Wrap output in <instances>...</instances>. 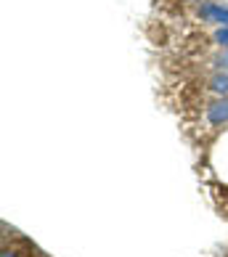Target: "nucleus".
I'll return each instance as SVG.
<instances>
[{"label": "nucleus", "instance_id": "f257e3e1", "mask_svg": "<svg viewBox=\"0 0 228 257\" xmlns=\"http://www.w3.org/2000/svg\"><path fill=\"white\" fill-rule=\"evenodd\" d=\"M202 16L207 19V22H215V24H225L228 27V6L207 3V6H202Z\"/></svg>", "mask_w": 228, "mask_h": 257}, {"label": "nucleus", "instance_id": "f03ea898", "mask_svg": "<svg viewBox=\"0 0 228 257\" xmlns=\"http://www.w3.org/2000/svg\"><path fill=\"white\" fill-rule=\"evenodd\" d=\"M210 119L212 122H228V101H217L210 106Z\"/></svg>", "mask_w": 228, "mask_h": 257}, {"label": "nucleus", "instance_id": "7ed1b4c3", "mask_svg": "<svg viewBox=\"0 0 228 257\" xmlns=\"http://www.w3.org/2000/svg\"><path fill=\"white\" fill-rule=\"evenodd\" d=\"M215 43H220V45H228V27L220 32H215Z\"/></svg>", "mask_w": 228, "mask_h": 257}]
</instances>
